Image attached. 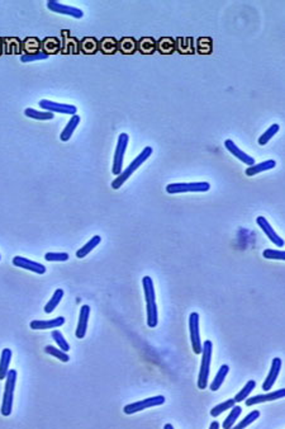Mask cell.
Segmentation results:
<instances>
[{
  "instance_id": "6da1fadb",
  "label": "cell",
  "mask_w": 285,
  "mask_h": 429,
  "mask_svg": "<svg viewBox=\"0 0 285 429\" xmlns=\"http://www.w3.org/2000/svg\"><path fill=\"white\" fill-rule=\"evenodd\" d=\"M151 155H152V147L151 146L144 147L143 150L138 154L137 157H136V159L133 160V161H132V163L129 164L128 166H127V169H124L122 173H121V174H119V176H117V178L114 179L113 182H112V188L113 189L121 188V187H122V184H124V183L127 182L129 178H131L132 174H133V173H135L136 170H137L138 168H140V166H141L142 164H143L144 161H146V160H147L148 158L151 157Z\"/></svg>"
},
{
  "instance_id": "7a4b0ae2",
  "label": "cell",
  "mask_w": 285,
  "mask_h": 429,
  "mask_svg": "<svg viewBox=\"0 0 285 429\" xmlns=\"http://www.w3.org/2000/svg\"><path fill=\"white\" fill-rule=\"evenodd\" d=\"M202 363L199 377H198V387L204 390L208 385V379L210 373V363H212V354H213V343L205 340L202 344Z\"/></svg>"
},
{
  "instance_id": "3957f363",
  "label": "cell",
  "mask_w": 285,
  "mask_h": 429,
  "mask_svg": "<svg viewBox=\"0 0 285 429\" xmlns=\"http://www.w3.org/2000/svg\"><path fill=\"white\" fill-rule=\"evenodd\" d=\"M18 372L16 370H9L6 375L5 390H4L3 403H1V414L4 417H9L13 410V398H14V390H16V382Z\"/></svg>"
},
{
  "instance_id": "277c9868",
  "label": "cell",
  "mask_w": 285,
  "mask_h": 429,
  "mask_svg": "<svg viewBox=\"0 0 285 429\" xmlns=\"http://www.w3.org/2000/svg\"><path fill=\"white\" fill-rule=\"evenodd\" d=\"M210 189L208 182H191V183H171L166 185V192L169 194L193 193V192H207Z\"/></svg>"
},
{
  "instance_id": "5b68a950",
  "label": "cell",
  "mask_w": 285,
  "mask_h": 429,
  "mask_svg": "<svg viewBox=\"0 0 285 429\" xmlns=\"http://www.w3.org/2000/svg\"><path fill=\"white\" fill-rule=\"evenodd\" d=\"M129 142V136L128 134H121L118 136V142H117L116 153H114L113 158V168H112V173L114 176H119L122 173V166H123V160H124V154L127 150V146H128Z\"/></svg>"
},
{
  "instance_id": "8992f818",
  "label": "cell",
  "mask_w": 285,
  "mask_h": 429,
  "mask_svg": "<svg viewBox=\"0 0 285 429\" xmlns=\"http://www.w3.org/2000/svg\"><path fill=\"white\" fill-rule=\"evenodd\" d=\"M166 399L163 398V395H157V396H152V398H147L144 399V400L141 401H136V403H132V404L125 405L123 411L125 414H135L138 413V411H142L144 409H148V407H154V406H159V405H163L165 403Z\"/></svg>"
},
{
  "instance_id": "52a82bcc",
  "label": "cell",
  "mask_w": 285,
  "mask_h": 429,
  "mask_svg": "<svg viewBox=\"0 0 285 429\" xmlns=\"http://www.w3.org/2000/svg\"><path fill=\"white\" fill-rule=\"evenodd\" d=\"M189 330H190L191 348L195 354H201L202 339L201 330H199V315L197 313H191L189 316Z\"/></svg>"
},
{
  "instance_id": "ba28073f",
  "label": "cell",
  "mask_w": 285,
  "mask_h": 429,
  "mask_svg": "<svg viewBox=\"0 0 285 429\" xmlns=\"http://www.w3.org/2000/svg\"><path fill=\"white\" fill-rule=\"evenodd\" d=\"M40 107L42 110L47 111V112L52 113H62V114H76L78 113V108L72 104L67 103H57V102H52V100L42 99L40 100Z\"/></svg>"
},
{
  "instance_id": "9c48e42d",
  "label": "cell",
  "mask_w": 285,
  "mask_h": 429,
  "mask_svg": "<svg viewBox=\"0 0 285 429\" xmlns=\"http://www.w3.org/2000/svg\"><path fill=\"white\" fill-rule=\"evenodd\" d=\"M47 8L51 12L56 13V14H63V16L72 17L75 19H80L84 17V12L81 9H79L76 6L65 5V4L59 3L56 0H48Z\"/></svg>"
},
{
  "instance_id": "30bf717a",
  "label": "cell",
  "mask_w": 285,
  "mask_h": 429,
  "mask_svg": "<svg viewBox=\"0 0 285 429\" xmlns=\"http://www.w3.org/2000/svg\"><path fill=\"white\" fill-rule=\"evenodd\" d=\"M61 52L67 55V53H80V41L78 38L71 37L70 32L67 29L61 31Z\"/></svg>"
},
{
  "instance_id": "8fae6325",
  "label": "cell",
  "mask_w": 285,
  "mask_h": 429,
  "mask_svg": "<svg viewBox=\"0 0 285 429\" xmlns=\"http://www.w3.org/2000/svg\"><path fill=\"white\" fill-rule=\"evenodd\" d=\"M256 223H257V225L260 226V229L263 230L264 234H265V235H266L267 238L270 239V240L273 241L274 245H276V247H279V248L284 247V240H283V239L280 238L278 234H276V231L274 230L273 226L270 225L269 221H267L265 217L259 216L256 219Z\"/></svg>"
},
{
  "instance_id": "7c38bea8",
  "label": "cell",
  "mask_w": 285,
  "mask_h": 429,
  "mask_svg": "<svg viewBox=\"0 0 285 429\" xmlns=\"http://www.w3.org/2000/svg\"><path fill=\"white\" fill-rule=\"evenodd\" d=\"M13 264L16 267H19V268H23V270L37 273V274H44V273H46V267H44L43 264L33 262V260H29L27 259V258L19 257V255L13 258Z\"/></svg>"
},
{
  "instance_id": "4fadbf2b",
  "label": "cell",
  "mask_w": 285,
  "mask_h": 429,
  "mask_svg": "<svg viewBox=\"0 0 285 429\" xmlns=\"http://www.w3.org/2000/svg\"><path fill=\"white\" fill-rule=\"evenodd\" d=\"M283 362L280 358H274L273 362H271V368H270V372L267 375V377L265 379L263 384V390L264 391H269L270 388L273 387L274 384L276 382V379L279 376L280 370H282Z\"/></svg>"
},
{
  "instance_id": "5bb4252c",
  "label": "cell",
  "mask_w": 285,
  "mask_h": 429,
  "mask_svg": "<svg viewBox=\"0 0 285 429\" xmlns=\"http://www.w3.org/2000/svg\"><path fill=\"white\" fill-rule=\"evenodd\" d=\"M284 396H285V388H280V390H276V391L270 392V394L256 395L254 398H247L246 399V405H247V406H252V405L266 403V401L278 400V399H282L284 398Z\"/></svg>"
},
{
  "instance_id": "9a60e30c",
  "label": "cell",
  "mask_w": 285,
  "mask_h": 429,
  "mask_svg": "<svg viewBox=\"0 0 285 429\" xmlns=\"http://www.w3.org/2000/svg\"><path fill=\"white\" fill-rule=\"evenodd\" d=\"M224 147H226L227 150H228L233 157L237 158L238 160H241L244 164H247L248 166L254 165L255 164L254 158L250 157V155L244 153V151H242L235 142L232 141V140H226V141H224Z\"/></svg>"
},
{
  "instance_id": "2e32d148",
  "label": "cell",
  "mask_w": 285,
  "mask_h": 429,
  "mask_svg": "<svg viewBox=\"0 0 285 429\" xmlns=\"http://www.w3.org/2000/svg\"><path fill=\"white\" fill-rule=\"evenodd\" d=\"M89 316H90V306L88 305H84L80 309V315H79V323L78 328H76V338L82 339L86 334V329H88V323H89Z\"/></svg>"
},
{
  "instance_id": "e0dca14e",
  "label": "cell",
  "mask_w": 285,
  "mask_h": 429,
  "mask_svg": "<svg viewBox=\"0 0 285 429\" xmlns=\"http://www.w3.org/2000/svg\"><path fill=\"white\" fill-rule=\"evenodd\" d=\"M65 324V317L59 316L52 320H33L31 321L29 326L33 330H43V329H55L59 326Z\"/></svg>"
},
{
  "instance_id": "ac0fdd59",
  "label": "cell",
  "mask_w": 285,
  "mask_h": 429,
  "mask_svg": "<svg viewBox=\"0 0 285 429\" xmlns=\"http://www.w3.org/2000/svg\"><path fill=\"white\" fill-rule=\"evenodd\" d=\"M175 51L182 55H194L195 46L193 37H178L175 38Z\"/></svg>"
},
{
  "instance_id": "d6986e66",
  "label": "cell",
  "mask_w": 285,
  "mask_h": 429,
  "mask_svg": "<svg viewBox=\"0 0 285 429\" xmlns=\"http://www.w3.org/2000/svg\"><path fill=\"white\" fill-rule=\"evenodd\" d=\"M41 51L50 55H56L61 51V41L57 37H46L41 42Z\"/></svg>"
},
{
  "instance_id": "ffe728a7",
  "label": "cell",
  "mask_w": 285,
  "mask_h": 429,
  "mask_svg": "<svg viewBox=\"0 0 285 429\" xmlns=\"http://www.w3.org/2000/svg\"><path fill=\"white\" fill-rule=\"evenodd\" d=\"M276 166L275 160H265V161H261L259 164H254V165L248 166L246 169V176L247 177H254L256 174H260L263 172H266V170L274 169Z\"/></svg>"
},
{
  "instance_id": "44dd1931",
  "label": "cell",
  "mask_w": 285,
  "mask_h": 429,
  "mask_svg": "<svg viewBox=\"0 0 285 429\" xmlns=\"http://www.w3.org/2000/svg\"><path fill=\"white\" fill-rule=\"evenodd\" d=\"M80 121H81V118H80L78 114H74V116H71V119H70L69 122H67V125L65 126V129L62 130V132L60 134V140L63 142L69 141L70 138H71V136L74 135L75 130L78 129V126H79V123H80Z\"/></svg>"
},
{
  "instance_id": "7402d4cb",
  "label": "cell",
  "mask_w": 285,
  "mask_h": 429,
  "mask_svg": "<svg viewBox=\"0 0 285 429\" xmlns=\"http://www.w3.org/2000/svg\"><path fill=\"white\" fill-rule=\"evenodd\" d=\"M156 51L161 55H171L175 52V38L172 37H161L156 41Z\"/></svg>"
},
{
  "instance_id": "603a6c76",
  "label": "cell",
  "mask_w": 285,
  "mask_h": 429,
  "mask_svg": "<svg viewBox=\"0 0 285 429\" xmlns=\"http://www.w3.org/2000/svg\"><path fill=\"white\" fill-rule=\"evenodd\" d=\"M142 286H143V292H144V300H146V304H152V302H156V294H155V286L154 281L150 276L143 277L142 279Z\"/></svg>"
},
{
  "instance_id": "cb8c5ba5",
  "label": "cell",
  "mask_w": 285,
  "mask_h": 429,
  "mask_svg": "<svg viewBox=\"0 0 285 429\" xmlns=\"http://www.w3.org/2000/svg\"><path fill=\"white\" fill-rule=\"evenodd\" d=\"M137 50L144 55L156 52V40L154 37H142L137 41Z\"/></svg>"
},
{
  "instance_id": "d4e9b609",
  "label": "cell",
  "mask_w": 285,
  "mask_h": 429,
  "mask_svg": "<svg viewBox=\"0 0 285 429\" xmlns=\"http://www.w3.org/2000/svg\"><path fill=\"white\" fill-rule=\"evenodd\" d=\"M80 51L86 55H94L99 51V41L95 37H84L80 42Z\"/></svg>"
},
{
  "instance_id": "484cf974",
  "label": "cell",
  "mask_w": 285,
  "mask_h": 429,
  "mask_svg": "<svg viewBox=\"0 0 285 429\" xmlns=\"http://www.w3.org/2000/svg\"><path fill=\"white\" fill-rule=\"evenodd\" d=\"M3 41V51L5 53H20L22 51V42L17 37L1 38Z\"/></svg>"
},
{
  "instance_id": "4316f807",
  "label": "cell",
  "mask_w": 285,
  "mask_h": 429,
  "mask_svg": "<svg viewBox=\"0 0 285 429\" xmlns=\"http://www.w3.org/2000/svg\"><path fill=\"white\" fill-rule=\"evenodd\" d=\"M99 51L105 55H113L118 51V41L114 37H104L99 41Z\"/></svg>"
},
{
  "instance_id": "83f0119b",
  "label": "cell",
  "mask_w": 285,
  "mask_h": 429,
  "mask_svg": "<svg viewBox=\"0 0 285 429\" xmlns=\"http://www.w3.org/2000/svg\"><path fill=\"white\" fill-rule=\"evenodd\" d=\"M22 51L25 55L40 52L41 51V41L37 37H27L22 41Z\"/></svg>"
},
{
  "instance_id": "f1b7e54d",
  "label": "cell",
  "mask_w": 285,
  "mask_h": 429,
  "mask_svg": "<svg viewBox=\"0 0 285 429\" xmlns=\"http://www.w3.org/2000/svg\"><path fill=\"white\" fill-rule=\"evenodd\" d=\"M118 50L125 55H132L137 51V40L133 37H123L118 41Z\"/></svg>"
},
{
  "instance_id": "f546056e",
  "label": "cell",
  "mask_w": 285,
  "mask_h": 429,
  "mask_svg": "<svg viewBox=\"0 0 285 429\" xmlns=\"http://www.w3.org/2000/svg\"><path fill=\"white\" fill-rule=\"evenodd\" d=\"M101 241H102V238L99 235L93 236V238H91L90 240H89L88 243H86V244L82 245V247L80 248V249H79L78 251H76V257H78L79 259H81V258H85V257H86V255H88L89 253H91V250H94L95 248H97L98 245L101 244Z\"/></svg>"
},
{
  "instance_id": "4dcf8cb0",
  "label": "cell",
  "mask_w": 285,
  "mask_h": 429,
  "mask_svg": "<svg viewBox=\"0 0 285 429\" xmlns=\"http://www.w3.org/2000/svg\"><path fill=\"white\" fill-rule=\"evenodd\" d=\"M10 361H12V351L9 348H5L1 352V357H0V380H4L9 372Z\"/></svg>"
},
{
  "instance_id": "1f68e13d",
  "label": "cell",
  "mask_w": 285,
  "mask_h": 429,
  "mask_svg": "<svg viewBox=\"0 0 285 429\" xmlns=\"http://www.w3.org/2000/svg\"><path fill=\"white\" fill-rule=\"evenodd\" d=\"M213 50V40L210 37H199L197 40V48L195 52L201 55H209Z\"/></svg>"
},
{
  "instance_id": "d6a6232c",
  "label": "cell",
  "mask_w": 285,
  "mask_h": 429,
  "mask_svg": "<svg viewBox=\"0 0 285 429\" xmlns=\"http://www.w3.org/2000/svg\"><path fill=\"white\" fill-rule=\"evenodd\" d=\"M228 372H229V367L227 366V364H223V366L220 368V371L217 372L216 377L213 379V382L210 384V390H212V391L220 390V387L223 385V382H224V379H226V376L228 375Z\"/></svg>"
},
{
  "instance_id": "836d02e7",
  "label": "cell",
  "mask_w": 285,
  "mask_h": 429,
  "mask_svg": "<svg viewBox=\"0 0 285 429\" xmlns=\"http://www.w3.org/2000/svg\"><path fill=\"white\" fill-rule=\"evenodd\" d=\"M24 114L29 118L37 119V121H50V119H54L55 117V113L47 112V111L41 112V111L33 110V108H27L24 111Z\"/></svg>"
},
{
  "instance_id": "e575fe53",
  "label": "cell",
  "mask_w": 285,
  "mask_h": 429,
  "mask_svg": "<svg viewBox=\"0 0 285 429\" xmlns=\"http://www.w3.org/2000/svg\"><path fill=\"white\" fill-rule=\"evenodd\" d=\"M62 297H63V290L59 288V290H56V291H55V294H52V297H51V300L48 301L47 305L44 306V313L46 314L52 313V311H54L55 309L59 306V304L61 302Z\"/></svg>"
},
{
  "instance_id": "d590c367",
  "label": "cell",
  "mask_w": 285,
  "mask_h": 429,
  "mask_svg": "<svg viewBox=\"0 0 285 429\" xmlns=\"http://www.w3.org/2000/svg\"><path fill=\"white\" fill-rule=\"evenodd\" d=\"M146 305H147L146 306V309H147V325L150 328H156L157 323H159V313H157L156 302Z\"/></svg>"
},
{
  "instance_id": "8d00e7d4",
  "label": "cell",
  "mask_w": 285,
  "mask_h": 429,
  "mask_svg": "<svg viewBox=\"0 0 285 429\" xmlns=\"http://www.w3.org/2000/svg\"><path fill=\"white\" fill-rule=\"evenodd\" d=\"M241 413H242V407L241 406H238V405H235V406H232L231 407V413L228 414V417L226 418V419H224V422H223V428L224 429H229V428H232V427H233V424L236 423V420H237V418L240 417V415H241Z\"/></svg>"
},
{
  "instance_id": "74e56055",
  "label": "cell",
  "mask_w": 285,
  "mask_h": 429,
  "mask_svg": "<svg viewBox=\"0 0 285 429\" xmlns=\"http://www.w3.org/2000/svg\"><path fill=\"white\" fill-rule=\"evenodd\" d=\"M279 130H280V126L278 125V123H274V125L270 126L269 129H267L266 131L264 132L263 135L259 137V145H261V146L266 145L267 142H269L270 140H271V138L279 132Z\"/></svg>"
},
{
  "instance_id": "f35d334b",
  "label": "cell",
  "mask_w": 285,
  "mask_h": 429,
  "mask_svg": "<svg viewBox=\"0 0 285 429\" xmlns=\"http://www.w3.org/2000/svg\"><path fill=\"white\" fill-rule=\"evenodd\" d=\"M255 386H256V382H255L254 380H250V381L244 386V388H242L241 391L238 392V394L235 396L236 403H241V401L246 400V399L248 398V395L254 391Z\"/></svg>"
},
{
  "instance_id": "ab89813d",
  "label": "cell",
  "mask_w": 285,
  "mask_h": 429,
  "mask_svg": "<svg viewBox=\"0 0 285 429\" xmlns=\"http://www.w3.org/2000/svg\"><path fill=\"white\" fill-rule=\"evenodd\" d=\"M235 405H236L235 399H229V400H226L224 403H221V404H218L217 406H214L213 409L210 410V415L213 418L220 417L223 411L228 410V409H231V407L235 406Z\"/></svg>"
},
{
  "instance_id": "60d3db41",
  "label": "cell",
  "mask_w": 285,
  "mask_h": 429,
  "mask_svg": "<svg viewBox=\"0 0 285 429\" xmlns=\"http://www.w3.org/2000/svg\"><path fill=\"white\" fill-rule=\"evenodd\" d=\"M44 352L52 357H56L57 360H60L61 362H69L70 361V356L66 352H63L62 349H57V348L52 347V345H47V347H44Z\"/></svg>"
},
{
  "instance_id": "b9f144b4",
  "label": "cell",
  "mask_w": 285,
  "mask_h": 429,
  "mask_svg": "<svg viewBox=\"0 0 285 429\" xmlns=\"http://www.w3.org/2000/svg\"><path fill=\"white\" fill-rule=\"evenodd\" d=\"M257 418H260V411H259V410L251 411V413L248 414V415H246V418H244V419H242L241 422H240V423L237 424V426L233 427V428H235V429H244V428H246V427L250 426L251 423H254V422L257 419Z\"/></svg>"
},
{
  "instance_id": "7bdbcfd3",
  "label": "cell",
  "mask_w": 285,
  "mask_h": 429,
  "mask_svg": "<svg viewBox=\"0 0 285 429\" xmlns=\"http://www.w3.org/2000/svg\"><path fill=\"white\" fill-rule=\"evenodd\" d=\"M51 337L54 338V340L56 341L57 345L60 347V349H62L63 352H67L70 349V344L66 341V339L63 338L62 333L60 332V330H54V332L51 333Z\"/></svg>"
},
{
  "instance_id": "ee69618b",
  "label": "cell",
  "mask_w": 285,
  "mask_h": 429,
  "mask_svg": "<svg viewBox=\"0 0 285 429\" xmlns=\"http://www.w3.org/2000/svg\"><path fill=\"white\" fill-rule=\"evenodd\" d=\"M47 59H48L47 53L40 51V52L31 53V55H25V53H23L22 56H20V63H24V64L33 63V61H38V60H47Z\"/></svg>"
},
{
  "instance_id": "f6af8a7d",
  "label": "cell",
  "mask_w": 285,
  "mask_h": 429,
  "mask_svg": "<svg viewBox=\"0 0 285 429\" xmlns=\"http://www.w3.org/2000/svg\"><path fill=\"white\" fill-rule=\"evenodd\" d=\"M70 255L67 253H54V251H48L44 255V259L47 262H66L69 260Z\"/></svg>"
},
{
  "instance_id": "bcb514c9",
  "label": "cell",
  "mask_w": 285,
  "mask_h": 429,
  "mask_svg": "<svg viewBox=\"0 0 285 429\" xmlns=\"http://www.w3.org/2000/svg\"><path fill=\"white\" fill-rule=\"evenodd\" d=\"M264 258L266 259H278V260H285V251L283 250H273V249H266V250L263 251Z\"/></svg>"
},
{
  "instance_id": "7dc6e473",
  "label": "cell",
  "mask_w": 285,
  "mask_h": 429,
  "mask_svg": "<svg viewBox=\"0 0 285 429\" xmlns=\"http://www.w3.org/2000/svg\"><path fill=\"white\" fill-rule=\"evenodd\" d=\"M221 427V424L218 422H213V423L210 424V428L212 429H218Z\"/></svg>"
},
{
  "instance_id": "c3c4849f",
  "label": "cell",
  "mask_w": 285,
  "mask_h": 429,
  "mask_svg": "<svg viewBox=\"0 0 285 429\" xmlns=\"http://www.w3.org/2000/svg\"><path fill=\"white\" fill-rule=\"evenodd\" d=\"M3 53V41H1V38H0V55Z\"/></svg>"
},
{
  "instance_id": "681fc988",
  "label": "cell",
  "mask_w": 285,
  "mask_h": 429,
  "mask_svg": "<svg viewBox=\"0 0 285 429\" xmlns=\"http://www.w3.org/2000/svg\"><path fill=\"white\" fill-rule=\"evenodd\" d=\"M172 428H174L172 424H165V429H172Z\"/></svg>"
},
{
  "instance_id": "f907efd6",
  "label": "cell",
  "mask_w": 285,
  "mask_h": 429,
  "mask_svg": "<svg viewBox=\"0 0 285 429\" xmlns=\"http://www.w3.org/2000/svg\"><path fill=\"white\" fill-rule=\"evenodd\" d=\"M0 259H1V255H0Z\"/></svg>"
}]
</instances>
